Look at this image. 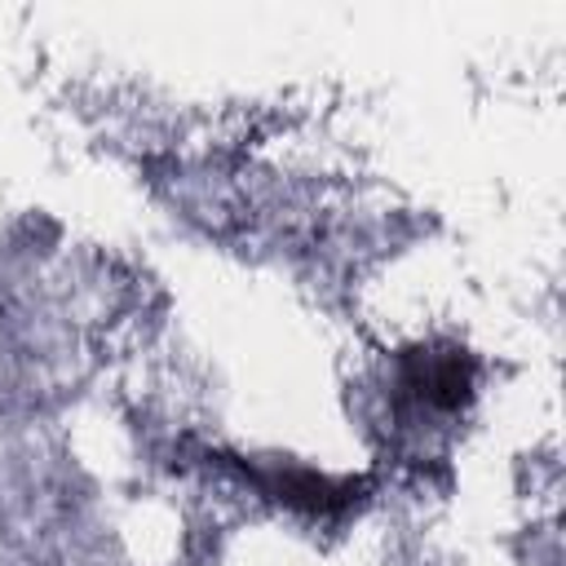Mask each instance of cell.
Wrapping results in <instances>:
<instances>
[{
  "instance_id": "cell-1",
  "label": "cell",
  "mask_w": 566,
  "mask_h": 566,
  "mask_svg": "<svg viewBox=\"0 0 566 566\" xmlns=\"http://www.w3.org/2000/svg\"><path fill=\"white\" fill-rule=\"evenodd\" d=\"M398 394L416 407L455 411L473 394V363L460 349H411L398 363Z\"/></svg>"
},
{
  "instance_id": "cell-2",
  "label": "cell",
  "mask_w": 566,
  "mask_h": 566,
  "mask_svg": "<svg viewBox=\"0 0 566 566\" xmlns=\"http://www.w3.org/2000/svg\"><path fill=\"white\" fill-rule=\"evenodd\" d=\"M243 473L279 504L287 509H301V513H332V509H345L354 500V482H340V478H327L318 469H292V464H274V469H248Z\"/></svg>"
}]
</instances>
